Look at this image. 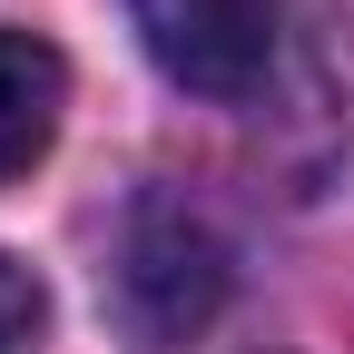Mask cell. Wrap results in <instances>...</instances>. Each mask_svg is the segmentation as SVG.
I'll use <instances>...</instances> for the list:
<instances>
[{
    "label": "cell",
    "instance_id": "3",
    "mask_svg": "<svg viewBox=\"0 0 354 354\" xmlns=\"http://www.w3.org/2000/svg\"><path fill=\"white\" fill-rule=\"evenodd\" d=\"M59 99H69V69L39 30H0V187L59 138Z\"/></svg>",
    "mask_w": 354,
    "mask_h": 354
},
{
    "label": "cell",
    "instance_id": "1",
    "mask_svg": "<svg viewBox=\"0 0 354 354\" xmlns=\"http://www.w3.org/2000/svg\"><path fill=\"white\" fill-rule=\"evenodd\" d=\"M99 295L109 325L128 335V354H187L216 305H227V236L207 227L187 197H128V216L109 227L99 256Z\"/></svg>",
    "mask_w": 354,
    "mask_h": 354
},
{
    "label": "cell",
    "instance_id": "4",
    "mask_svg": "<svg viewBox=\"0 0 354 354\" xmlns=\"http://www.w3.org/2000/svg\"><path fill=\"white\" fill-rule=\"evenodd\" d=\"M39 325H50V295L20 256H0V354H39Z\"/></svg>",
    "mask_w": 354,
    "mask_h": 354
},
{
    "label": "cell",
    "instance_id": "2",
    "mask_svg": "<svg viewBox=\"0 0 354 354\" xmlns=\"http://www.w3.org/2000/svg\"><path fill=\"white\" fill-rule=\"evenodd\" d=\"M148 59L197 99H256L286 39V0H128Z\"/></svg>",
    "mask_w": 354,
    "mask_h": 354
}]
</instances>
